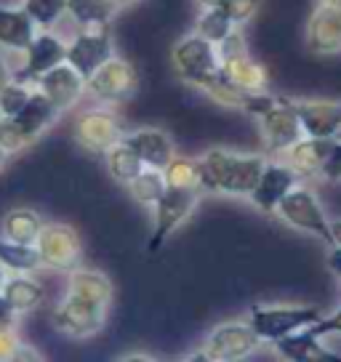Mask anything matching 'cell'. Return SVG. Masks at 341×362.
I'll return each mask as SVG.
<instances>
[{
	"label": "cell",
	"instance_id": "cell-1",
	"mask_svg": "<svg viewBox=\"0 0 341 362\" xmlns=\"http://www.w3.org/2000/svg\"><path fill=\"white\" fill-rule=\"evenodd\" d=\"M200 163V187L203 192L227 194V197H248L262 176L267 158L264 155H243L232 149H208Z\"/></svg>",
	"mask_w": 341,
	"mask_h": 362
},
{
	"label": "cell",
	"instance_id": "cell-2",
	"mask_svg": "<svg viewBox=\"0 0 341 362\" xmlns=\"http://www.w3.org/2000/svg\"><path fill=\"white\" fill-rule=\"evenodd\" d=\"M325 317V312L315 304H253L248 309V325L262 339V344L291 336L304 330Z\"/></svg>",
	"mask_w": 341,
	"mask_h": 362
},
{
	"label": "cell",
	"instance_id": "cell-3",
	"mask_svg": "<svg viewBox=\"0 0 341 362\" xmlns=\"http://www.w3.org/2000/svg\"><path fill=\"white\" fill-rule=\"evenodd\" d=\"M170 64L176 75L195 88L205 90L214 80L221 75V62H219V48L211 40L200 37L197 33L182 37L170 51Z\"/></svg>",
	"mask_w": 341,
	"mask_h": 362
},
{
	"label": "cell",
	"instance_id": "cell-4",
	"mask_svg": "<svg viewBox=\"0 0 341 362\" xmlns=\"http://www.w3.org/2000/svg\"><path fill=\"white\" fill-rule=\"evenodd\" d=\"M274 214L280 216L288 226H294L299 232H307L312 238L323 240L328 248L336 245L333 229H330V218L325 216V208L320 203L318 192L304 187V184H299L288 197H283V203L277 205Z\"/></svg>",
	"mask_w": 341,
	"mask_h": 362
},
{
	"label": "cell",
	"instance_id": "cell-5",
	"mask_svg": "<svg viewBox=\"0 0 341 362\" xmlns=\"http://www.w3.org/2000/svg\"><path fill=\"white\" fill-rule=\"evenodd\" d=\"M203 197V189H182L168 187L166 194L152 205V235H149V253H158L168 243L176 229L195 214V208Z\"/></svg>",
	"mask_w": 341,
	"mask_h": 362
},
{
	"label": "cell",
	"instance_id": "cell-6",
	"mask_svg": "<svg viewBox=\"0 0 341 362\" xmlns=\"http://www.w3.org/2000/svg\"><path fill=\"white\" fill-rule=\"evenodd\" d=\"M262 346V339L248 322H224L208 333L203 346L190 360L197 362H240Z\"/></svg>",
	"mask_w": 341,
	"mask_h": 362
},
{
	"label": "cell",
	"instance_id": "cell-7",
	"mask_svg": "<svg viewBox=\"0 0 341 362\" xmlns=\"http://www.w3.org/2000/svg\"><path fill=\"white\" fill-rule=\"evenodd\" d=\"M256 123L262 131V139L272 155H285L288 147H294L299 139H304V128L296 115L291 99L274 96L267 102L262 112L256 115Z\"/></svg>",
	"mask_w": 341,
	"mask_h": 362
},
{
	"label": "cell",
	"instance_id": "cell-8",
	"mask_svg": "<svg viewBox=\"0 0 341 362\" xmlns=\"http://www.w3.org/2000/svg\"><path fill=\"white\" fill-rule=\"evenodd\" d=\"M216 48H219V62H221L224 75H227L238 88L248 90V93L267 90V86H270V72H267L264 64H259V62L248 54L240 30L229 35L227 40L219 43Z\"/></svg>",
	"mask_w": 341,
	"mask_h": 362
},
{
	"label": "cell",
	"instance_id": "cell-9",
	"mask_svg": "<svg viewBox=\"0 0 341 362\" xmlns=\"http://www.w3.org/2000/svg\"><path fill=\"white\" fill-rule=\"evenodd\" d=\"M72 136L86 152L104 155L123 139V128H120V117L110 107H88L75 117Z\"/></svg>",
	"mask_w": 341,
	"mask_h": 362
},
{
	"label": "cell",
	"instance_id": "cell-10",
	"mask_svg": "<svg viewBox=\"0 0 341 362\" xmlns=\"http://www.w3.org/2000/svg\"><path fill=\"white\" fill-rule=\"evenodd\" d=\"M67 62V43L51 30H37L33 43L22 51V64L13 69V80L35 86L46 72Z\"/></svg>",
	"mask_w": 341,
	"mask_h": 362
},
{
	"label": "cell",
	"instance_id": "cell-11",
	"mask_svg": "<svg viewBox=\"0 0 341 362\" xmlns=\"http://www.w3.org/2000/svg\"><path fill=\"white\" fill-rule=\"evenodd\" d=\"M139 88V75L131 62H125L120 57H112L110 62H104L102 67L93 72L91 78L86 80V90L93 99H99L104 104H120L128 102Z\"/></svg>",
	"mask_w": 341,
	"mask_h": 362
},
{
	"label": "cell",
	"instance_id": "cell-12",
	"mask_svg": "<svg viewBox=\"0 0 341 362\" xmlns=\"http://www.w3.org/2000/svg\"><path fill=\"white\" fill-rule=\"evenodd\" d=\"M115 57V40L110 27H83L67 43V64L88 80L104 62Z\"/></svg>",
	"mask_w": 341,
	"mask_h": 362
},
{
	"label": "cell",
	"instance_id": "cell-13",
	"mask_svg": "<svg viewBox=\"0 0 341 362\" xmlns=\"http://www.w3.org/2000/svg\"><path fill=\"white\" fill-rule=\"evenodd\" d=\"M107 312L110 309L67 293L54 309V328L67 339H91L96 333H102Z\"/></svg>",
	"mask_w": 341,
	"mask_h": 362
},
{
	"label": "cell",
	"instance_id": "cell-14",
	"mask_svg": "<svg viewBox=\"0 0 341 362\" xmlns=\"http://www.w3.org/2000/svg\"><path fill=\"white\" fill-rule=\"evenodd\" d=\"M35 248L40 256V267H46V269L72 272L80 261V238L69 224L46 221Z\"/></svg>",
	"mask_w": 341,
	"mask_h": 362
},
{
	"label": "cell",
	"instance_id": "cell-15",
	"mask_svg": "<svg viewBox=\"0 0 341 362\" xmlns=\"http://www.w3.org/2000/svg\"><path fill=\"white\" fill-rule=\"evenodd\" d=\"M299 184H304V181L285 160H267L253 192L248 194V200L250 205H256L264 214H274L277 205L283 203V197H288Z\"/></svg>",
	"mask_w": 341,
	"mask_h": 362
},
{
	"label": "cell",
	"instance_id": "cell-16",
	"mask_svg": "<svg viewBox=\"0 0 341 362\" xmlns=\"http://www.w3.org/2000/svg\"><path fill=\"white\" fill-rule=\"evenodd\" d=\"M304 136L336 139L341 134V99H291Z\"/></svg>",
	"mask_w": 341,
	"mask_h": 362
},
{
	"label": "cell",
	"instance_id": "cell-17",
	"mask_svg": "<svg viewBox=\"0 0 341 362\" xmlns=\"http://www.w3.org/2000/svg\"><path fill=\"white\" fill-rule=\"evenodd\" d=\"M35 88L46 96L48 102L57 107L59 112L64 115L67 110H72L78 99L86 93V78L80 75L75 67H69L67 62L54 67L51 72H46L43 78L35 83Z\"/></svg>",
	"mask_w": 341,
	"mask_h": 362
},
{
	"label": "cell",
	"instance_id": "cell-18",
	"mask_svg": "<svg viewBox=\"0 0 341 362\" xmlns=\"http://www.w3.org/2000/svg\"><path fill=\"white\" fill-rule=\"evenodd\" d=\"M307 48L315 57L341 54V8L320 3L307 24Z\"/></svg>",
	"mask_w": 341,
	"mask_h": 362
},
{
	"label": "cell",
	"instance_id": "cell-19",
	"mask_svg": "<svg viewBox=\"0 0 341 362\" xmlns=\"http://www.w3.org/2000/svg\"><path fill=\"white\" fill-rule=\"evenodd\" d=\"M274 351L288 362H339L341 357L336 351H330L323 344V336H318L312 325L304 330H296L285 339L274 341Z\"/></svg>",
	"mask_w": 341,
	"mask_h": 362
},
{
	"label": "cell",
	"instance_id": "cell-20",
	"mask_svg": "<svg viewBox=\"0 0 341 362\" xmlns=\"http://www.w3.org/2000/svg\"><path fill=\"white\" fill-rule=\"evenodd\" d=\"M123 141L144 160L147 168L163 170L173 160V155H176L173 139L163 128H137V131H128V134H123Z\"/></svg>",
	"mask_w": 341,
	"mask_h": 362
},
{
	"label": "cell",
	"instance_id": "cell-21",
	"mask_svg": "<svg viewBox=\"0 0 341 362\" xmlns=\"http://www.w3.org/2000/svg\"><path fill=\"white\" fill-rule=\"evenodd\" d=\"M333 139H315V136H304L299 139L294 147H288L285 152V163L301 176V181L320 179V170L325 163Z\"/></svg>",
	"mask_w": 341,
	"mask_h": 362
},
{
	"label": "cell",
	"instance_id": "cell-22",
	"mask_svg": "<svg viewBox=\"0 0 341 362\" xmlns=\"http://www.w3.org/2000/svg\"><path fill=\"white\" fill-rule=\"evenodd\" d=\"M37 35V24L22 6H0V48L22 54Z\"/></svg>",
	"mask_w": 341,
	"mask_h": 362
},
{
	"label": "cell",
	"instance_id": "cell-23",
	"mask_svg": "<svg viewBox=\"0 0 341 362\" xmlns=\"http://www.w3.org/2000/svg\"><path fill=\"white\" fill-rule=\"evenodd\" d=\"M67 293L78 296L83 301H91V304H99L104 309L112 306V283L110 277L99 269H88V267H75L72 272H67Z\"/></svg>",
	"mask_w": 341,
	"mask_h": 362
},
{
	"label": "cell",
	"instance_id": "cell-24",
	"mask_svg": "<svg viewBox=\"0 0 341 362\" xmlns=\"http://www.w3.org/2000/svg\"><path fill=\"white\" fill-rule=\"evenodd\" d=\"M3 298L11 304L16 315H30L46 301V288L33 277V272H11L3 285Z\"/></svg>",
	"mask_w": 341,
	"mask_h": 362
},
{
	"label": "cell",
	"instance_id": "cell-25",
	"mask_svg": "<svg viewBox=\"0 0 341 362\" xmlns=\"http://www.w3.org/2000/svg\"><path fill=\"white\" fill-rule=\"evenodd\" d=\"M59 117H62V112H59L54 104L48 102L40 90L35 88L33 99L27 102V107H24L16 117H11V120L22 128V134L27 136V141H30V144H35V141L46 134L51 125L57 123Z\"/></svg>",
	"mask_w": 341,
	"mask_h": 362
},
{
	"label": "cell",
	"instance_id": "cell-26",
	"mask_svg": "<svg viewBox=\"0 0 341 362\" xmlns=\"http://www.w3.org/2000/svg\"><path fill=\"white\" fill-rule=\"evenodd\" d=\"M46 221L33 208H13L0 218V238L19 243V245H35Z\"/></svg>",
	"mask_w": 341,
	"mask_h": 362
},
{
	"label": "cell",
	"instance_id": "cell-27",
	"mask_svg": "<svg viewBox=\"0 0 341 362\" xmlns=\"http://www.w3.org/2000/svg\"><path fill=\"white\" fill-rule=\"evenodd\" d=\"M104 165H107L110 179L117 181V184H123V187H128L141 170L147 168L144 160L139 158L137 152L128 147L123 139H120L115 147H110L107 152H104Z\"/></svg>",
	"mask_w": 341,
	"mask_h": 362
},
{
	"label": "cell",
	"instance_id": "cell-28",
	"mask_svg": "<svg viewBox=\"0 0 341 362\" xmlns=\"http://www.w3.org/2000/svg\"><path fill=\"white\" fill-rule=\"evenodd\" d=\"M120 11L112 0H67L69 19L83 27H110L115 13Z\"/></svg>",
	"mask_w": 341,
	"mask_h": 362
},
{
	"label": "cell",
	"instance_id": "cell-29",
	"mask_svg": "<svg viewBox=\"0 0 341 362\" xmlns=\"http://www.w3.org/2000/svg\"><path fill=\"white\" fill-rule=\"evenodd\" d=\"M238 30H240L238 24L232 22L219 6H214V8H200V16L195 19L192 33H197L200 37H205V40H211L214 45H219V43H224L232 33H238Z\"/></svg>",
	"mask_w": 341,
	"mask_h": 362
},
{
	"label": "cell",
	"instance_id": "cell-30",
	"mask_svg": "<svg viewBox=\"0 0 341 362\" xmlns=\"http://www.w3.org/2000/svg\"><path fill=\"white\" fill-rule=\"evenodd\" d=\"M125 189H128V194H131L139 205L152 208V205L158 203L160 197L166 194L168 181H166V173H163L160 168H144L137 179L125 187Z\"/></svg>",
	"mask_w": 341,
	"mask_h": 362
},
{
	"label": "cell",
	"instance_id": "cell-31",
	"mask_svg": "<svg viewBox=\"0 0 341 362\" xmlns=\"http://www.w3.org/2000/svg\"><path fill=\"white\" fill-rule=\"evenodd\" d=\"M168 187H182V189H203L200 187V163L195 158L173 155L168 165L163 168Z\"/></svg>",
	"mask_w": 341,
	"mask_h": 362
},
{
	"label": "cell",
	"instance_id": "cell-32",
	"mask_svg": "<svg viewBox=\"0 0 341 362\" xmlns=\"http://www.w3.org/2000/svg\"><path fill=\"white\" fill-rule=\"evenodd\" d=\"M0 261L11 272H35L40 267V256L35 245H19L6 238H0Z\"/></svg>",
	"mask_w": 341,
	"mask_h": 362
},
{
	"label": "cell",
	"instance_id": "cell-33",
	"mask_svg": "<svg viewBox=\"0 0 341 362\" xmlns=\"http://www.w3.org/2000/svg\"><path fill=\"white\" fill-rule=\"evenodd\" d=\"M22 8L37 24V30H51L67 13V0H22Z\"/></svg>",
	"mask_w": 341,
	"mask_h": 362
},
{
	"label": "cell",
	"instance_id": "cell-34",
	"mask_svg": "<svg viewBox=\"0 0 341 362\" xmlns=\"http://www.w3.org/2000/svg\"><path fill=\"white\" fill-rule=\"evenodd\" d=\"M33 90L35 86H30V83L11 80L6 88L0 90V115L3 117H16L27 107V102L33 99Z\"/></svg>",
	"mask_w": 341,
	"mask_h": 362
},
{
	"label": "cell",
	"instance_id": "cell-35",
	"mask_svg": "<svg viewBox=\"0 0 341 362\" xmlns=\"http://www.w3.org/2000/svg\"><path fill=\"white\" fill-rule=\"evenodd\" d=\"M219 8L227 13L229 19L238 24V27H245V24L259 13L262 0H221V3H219Z\"/></svg>",
	"mask_w": 341,
	"mask_h": 362
},
{
	"label": "cell",
	"instance_id": "cell-36",
	"mask_svg": "<svg viewBox=\"0 0 341 362\" xmlns=\"http://www.w3.org/2000/svg\"><path fill=\"white\" fill-rule=\"evenodd\" d=\"M0 147L6 149L8 155H16V152L30 147L27 136L22 134V128L13 123L11 117H3V123H0Z\"/></svg>",
	"mask_w": 341,
	"mask_h": 362
},
{
	"label": "cell",
	"instance_id": "cell-37",
	"mask_svg": "<svg viewBox=\"0 0 341 362\" xmlns=\"http://www.w3.org/2000/svg\"><path fill=\"white\" fill-rule=\"evenodd\" d=\"M320 179L330 181V184L341 181V139H333L328 155H325V163H323V170H320Z\"/></svg>",
	"mask_w": 341,
	"mask_h": 362
},
{
	"label": "cell",
	"instance_id": "cell-38",
	"mask_svg": "<svg viewBox=\"0 0 341 362\" xmlns=\"http://www.w3.org/2000/svg\"><path fill=\"white\" fill-rule=\"evenodd\" d=\"M19 346H22V341H19L16 325L0 328V362H13V357H16Z\"/></svg>",
	"mask_w": 341,
	"mask_h": 362
},
{
	"label": "cell",
	"instance_id": "cell-39",
	"mask_svg": "<svg viewBox=\"0 0 341 362\" xmlns=\"http://www.w3.org/2000/svg\"><path fill=\"white\" fill-rule=\"evenodd\" d=\"M312 330L323 336V339H328V336H341V306L333 312V315H325L320 322L312 325Z\"/></svg>",
	"mask_w": 341,
	"mask_h": 362
},
{
	"label": "cell",
	"instance_id": "cell-40",
	"mask_svg": "<svg viewBox=\"0 0 341 362\" xmlns=\"http://www.w3.org/2000/svg\"><path fill=\"white\" fill-rule=\"evenodd\" d=\"M16 312L11 309V304L3 298V293H0V328H8V325H16Z\"/></svg>",
	"mask_w": 341,
	"mask_h": 362
},
{
	"label": "cell",
	"instance_id": "cell-41",
	"mask_svg": "<svg viewBox=\"0 0 341 362\" xmlns=\"http://www.w3.org/2000/svg\"><path fill=\"white\" fill-rule=\"evenodd\" d=\"M40 360H43V357H40L33 346H27V344H22L19 351H16V357H13V362H40Z\"/></svg>",
	"mask_w": 341,
	"mask_h": 362
},
{
	"label": "cell",
	"instance_id": "cell-42",
	"mask_svg": "<svg viewBox=\"0 0 341 362\" xmlns=\"http://www.w3.org/2000/svg\"><path fill=\"white\" fill-rule=\"evenodd\" d=\"M328 267H330V272L339 277V283H341V248H330V253H328Z\"/></svg>",
	"mask_w": 341,
	"mask_h": 362
},
{
	"label": "cell",
	"instance_id": "cell-43",
	"mask_svg": "<svg viewBox=\"0 0 341 362\" xmlns=\"http://www.w3.org/2000/svg\"><path fill=\"white\" fill-rule=\"evenodd\" d=\"M13 80V72H11V67H8V64H6V62H3V59H0V90L6 88V86H8V83H11Z\"/></svg>",
	"mask_w": 341,
	"mask_h": 362
},
{
	"label": "cell",
	"instance_id": "cell-44",
	"mask_svg": "<svg viewBox=\"0 0 341 362\" xmlns=\"http://www.w3.org/2000/svg\"><path fill=\"white\" fill-rule=\"evenodd\" d=\"M330 229H333V240H336V248H341V218H333V221H330Z\"/></svg>",
	"mask_w": 341,
	"mask_h": 362
},
{
	"label": "cell",
	"instance_id": "cell-45",
	"mask_svg": "<svg viewBox=\"0 0 341 362\" xmlns=\"http://www.w3.org/2000/svg\"><path fill=\"white\" fill-rule=\"evenodd\" d=\"M8 274H11V269L0 261V291H3V285H6V280H8Z\"/></svg>",
	"mask_w": 341,
	"mask_h": 362
},
{
	"label": "cell",
	"instance_id": "cell-46",
	"mask_svg": "<svg viewBox=\"0 0 341 362\" xmlns=\"http://www.w3.org/2000/svg\"><path fill=\"white\" fill-rule=\"evenodd\" d=\"M195 3H197L200 8H214V6H219L221 0H195Z\"/></svg>",
	"mask_w": 341,
	"mask_h": 362
},
{
	"label": "cell",
	"instance_id": "cell-47",
	"mask_svg": "<svg viewBox=\"0 0 341 362\" xmlns=\"http://www.w3.org/2000/svg\"><path fill=\"white\" fill-rule=\"evenodd\" d=\"M8 158H11V155H8V152H6V149L0 147V170L6 168V163H8Z\"/></svg>",
	"mask_w": 341,
	"mask_h": 362
},
{
	"label": "cell",
	"instance_id": "cell-48",
	"mask_svg": "<svg viewBox=\"0 0 341 362\" xmlns=\"http://www.w3.org/2000/svg\"><path fill=\"white\" fill-rule=\"evenodd\" d=\"M117 8H123V6H131V3H137V0H112Z\"/></svg>",
	"mask_w": 341,
	"mask_h": 362
},
{
	"label": "cell",
	"instance_id": "cell-49",
	"mask_svg": "<svg viewBox=\"0 0 341 362\" xmlns=\"http://www.w3.org/2000/svg\"><path fill=\"white\" fill-rule=\"evenodd\" d=\"M320 3H328V6H339L341 8V0H320Z\"/></svg>",
	"mask_w": 341,
	"mask_h": 362
},
{
	"label": "cell",
	"instance_id": "cell-50",
	"mask_svg": "<svg viewBox=\"0 0 341 362\" xmlns=\"http://www.w3.org/2000/svg\"><path fill=\"white\" fill-rule=\"evenodd\" d=\"M0 123H3V115H0Z\"/></svg>",
	"mask_w": 341,
	"mask_h": 362
}]
</instances>
